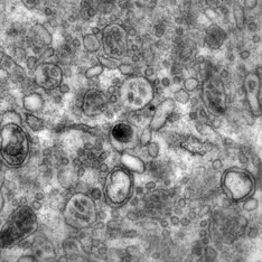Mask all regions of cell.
I'll use <instances>...</instances> for the list:
<instances>
[{
    "label": "cell",
    "instance_id": "cell-28",
    "mask_svg": "<svg viewBox=\"0 0 262 262\" xmlns=\"http://www.w3.org/2000/svg\"><path fill=\"white\" fill-rule=\"evenodd\" d=\"M152 141V130L148 127L139 135V144L144 147H147Z\"/></svg>",
    "mask_w": 262,
    "mask_h": 262
},
{
    "label": "cell",
    "instance_id": "cell-21",
    "mask_svg": "<svg viewBox=\"0 0 262 262\" xmlns=\"http://www.w3.org/2000/svg\"><path fill=\"white\" fill-rule=\"evenodd\" d=\"M26 123L29 128L35 131V133H38V131L45 128V122L43 119L37 117L36 115H34V113H26Z\"/></svg>",
    "mask_w": 262,
    "mask_h": 262
},
{
    "label": "cell",
    "instance_id": "cell-32",
    "mask_svg": "<svg viewBox=\"0 0 262 262\" xmlns=\"http://www.w3.org/2000/svg\"><path fill=\"white\" fill-rule=\"evenodd\" d=\"M118 70L120 71V73L123 74V75H130L131 73H133V67H131L130 64H127V63H120V65H119Z\"/></svg>",
    "mask_w": 262,
    "mask_h": 262
},
{
    "label": "cell",
    "instance_id": "cell-12",
    "mask_svg": "<svg viewBox=\"0 0 262 262\" xmlns=\"http://www.w3.org/2000/svg\"><path fill=\"white\" fill-rule=\"evenodd\" d=\"M108 103L109 100L102 91L98 89H89L83 95L81 109L85 117L97 118L106 111Z\"/></svg>",
    "mask_w": 262,
    "mask_h": 262
},
{
    "label": "cell",
    "instance_id": "cell-13",
    "mask_svg": "<svg viewBox=\"0 0 262 262\" xmlns=\"http://www.w3.org/2000/svg\"><path fill=\"white\" fill-rule=\"evenodd\" d=\"M175 109L176 102L172 98L165 99L157 105L149 122V128L152 130V133H157V131L162 130L166 126V123L168 122Z\"/></svg>",
    "mask_w": 262,
    "mask_h": 262
},
{
    "label": "cell",
    "instance_id": "cell-10",
    "mask_svg": "<svg viewBox=\"0 0 262 262\" xmlns=\"http://www.w3.org/2000/svg\"><path fill=\"white\" fill-rule=\"evenodd\" d=\"M64 79L63 70L52 62H43L34 71V82L45 91H54L62 85Z\"/></svg>",
    "mask_w": 262,
    "mask_h": 262
},
{
    "label": "cell",
    "instance_id": "cell-9",
    "mask_svg": "<svg viewBox=\"0 0 262 262\" xmlns=\"http://www.w3.org/2000/svg\"><path fill=\"white\" fill-rule=\"evenodd\" d=\"M109 141L113 149L121 155L139 145V133L133 123L118 121L110 129Z\"/></svg>",
    "mask_w": 262,
    "mask_h": 262
},
{
    "label": "cell",
    "instance_id": "cell-20",
    "mask_svg": "<svg viewBox=\"0 0 262 262\" xmlns=\"http://www.w3.org/2000/svg\"><path fill=\"white\" fill-rule=\"evenodd\" d=\"M33 35L36 37L39 41L40 45L43 46H50L53 41V36L51 33L47 31V28L40 24H36L33 27Z\"/></svg>",
    "mask_w": 262,
    "mask_h": 262
},
{
    "label": "cell",
    "instance_id": "cell-30",
    "mask_svg": "<svg viewBox=\"0 0 262 262\" xmlns=\"http://www.w3.org/2000/svg\"><path fill=\"white\" fill-rule=\"evenodd\" d=\"M242 206H243V210L247 211V212H252L255 211L259 206V202L257 199H254L253 196L252 198H250L248 200H246L244 202H242Z\"/></svg>",
    "mask_w": 262,
    "mask_h": 262
},
{
    "label": "cell",
    "instance_id": "cell-8",
    "mask_svg": "<svg viewBox=\"0 0 262 262\" xmlns=\"http://www.w3.org/2000/svg\"><path fill=\"white\" fill-rule=\"evenodd\" d=\"M101 43L104 55L120 59L128 52V32L120 24L112 23L101 32Z\"/></svg>",
    "mask_w": 262,
    "mask_h": 262
},
{
    "label": "cell",
    "instance_id": "cell-25",
    "mask_svg": "<svg viewBox=\"0 0 262 262\" xmlns=\"http://www.w3.org/2000/svg\"><path fill=\"white\" fill-rule=\"evenodd\" d=\"M175 102L181 103V104H187L190 100V94L187 92L185 89H178V90L174 93V98Z\"/></svg>",
    "mask_w": 262,
    "mask_h": 262
},
{
    "label": "cell",
    "instance_id": "cell-15",
    "mask_svg": "<svg viewBox=\"0 0 262 262\" xmlns=\"http://www.w3.org/2000/svg\"><path fill=\"white\" fill-rule=\"evenodd\" d=\"M181 147L189 154L196 155V156H205L213 149L212 142L206 141L195 137L193 135L186 136L181 142Z\"/></svg>",
    "mask_w": 262,
    "mask_h": 262
},
{
    "label": "cell",
    "instance_id": "cell-40",
    "mask_svg": "<svg viewBox=\"0 0 262 262\" xmlns=\"http://www.w3.org/2000/svg\"><path fill=\"white\" fill-rule=\"evenodd\" d=\"M41 207V204L39 203V202L37 201V200H35L34 202H33V204H32V208L33 210L35 211V210H39V208Z\"/></svg>",
    "mask_w": 262,
    "mask_h": 262
},
{
    "label": "cell",
    "instance_id": "cell-37",
    "mask_svg": "<svg viewBox=\"0 0 262 262\" xmlns=\"http://www.w3.org/2000/svg\"><path fill=\"white\" fill-rule=\"evenodd\" d=\"M257 185L262 190V162L259 165L258 169V177H257Z\"/></svg>",
    "mask_w": 262,
    "mask_h": 262
},
{
    "label": "cell",
    "instance_id": "cell-19",
    "mask_svg": "<svg viewBox=\"0 0 262 262\" xmlns=\"http://www.w3.org/2000/svg\"><path fill=\"white\" fill-rule=\"evenodd\" d=\"M82 44L84 50L89 53H98L101 49H102V43L101 39L95 34L89 33L85 34L82 38Z\"/></svg>",
    "mask_w": 262,
    "mask_h": 262
},
{
    "label": "cell",
    "instance_id": "cell-16",
    "mask_svg": "<svg viewBox=\"0 0 262 262\" xmlns=\"http://www.w3.org/2000/svg\"><path fill=\"white\" fill-rule=\"evenodd\" d=\"M226 38H228V34L217 24H212L211 26H208L205 31L204 40L205 44L210 50L216 51L220 50L224 45Z\"/></svg>",
    "mask_w": 262,
    "mask_h": 262
},
{
    "label": "cell",
    "instance_id": "cell-35",
    "mask_svg": "<svg viewBox=\"0 0 262 262\" xmlns=\"http://www.w3.org/2000/svg\"><path fill=\"white\" fill-rule=\"evenodd\" d=\"M21 2H23L24 5L26 6L28 9H33V8H35L38 5L39 0H21Z\"/></svg>",
    "mask_w": 262,
    "mask_h": 262
},
{
    "label": "cell",
    "instance_id": "cell-42",
    "mask_svg": "<svg viewBox=\"0 0 262 262\" xmlns=\"http://www.w3.org/2000/svg\"><path fill=\"white\" fill-rule=\"evenodd\" d=\"M43 196H44L43 194H40V193H38V194L36 195V200H37V201H39V200H40L41 198H43Z\"/></svg>",
    "mask_w": 262,
    "mask_h": 262
},
{
    "label": "cell",
    "instance_id": "cell-29",
    "mask_svg": "<svg viewBox=\"0 0 262 262\" xmlns=\"http://www.w3.org/2000/svg\"><path fill=\"white\" fill-rule=\"evenodd\" d=\"M199 88H200V81L196 79V77H188V79L184 81L183 89H185V90L189 93L196 91Z\"/></svg>",
    "mask_w": 262,
    "mask_h": 262
},
{
    "label": "cell",
    "instance_id": "cell-26",
    "mask_svg": "<svg viewBox=\"0 0 262 262\" xmlns=\"http://www.w3.org/2000/svg\"><path fill=\"white\" fill-rule=\"evenodd\" d=\"M103 71H104V68L99 63L97 65H93V67H91V68H89L85 71L84 75L86 79L92 80V79H95V77H99L101 74L103 73Z\"/></svg>",
    "mask_w": 262,
    "mask_h": 262
},
{
    "label": "cell",
    "instance_id": "cell-14",
    "mask_svg": "<svg viewBox=\"0 0 262 262\" xmlns=\"http://www.w3.org/2000/svg\"><path fill=\"white\" fill-rule=\"evenodd\" d=\"M33 253L37 262H56V250L54 244L46 237H35L33 242Z\"/></svg>",
    "mask_w": 262,
    "mask_h": 262
},
{
    "label": "cell",
    "instance_id": "cell-6",
    "mask_svg": "<svg viewBox=\"0 0 262 262\" xmlns=\"http://www.w3.org/2000/svg\"><path fill=\"white\" fill-rule=\"evenodd\" d=\"M135 180L133 172L123 167H116L105 177L103 196L108 204L115 207L127 203L134 194Z\"/></svg>",
    "mask_w": 262,
    "mask_h": 262
},
{
    "label": "cell",
    "instance_id": "cell-3",
    "mask_svg": "<svg viewBox=\"0 0 262 262\" xmlns=\"http://www.w3.org/2000/svg\"><path fill=\"white\" fill-rule=\"evenodd\" d=\"M220 185L226 198L235 203L252 198L258 187L257 178L251 171L235 166L223 171Z\"/></svg>",
    "mask_w": 262,
    "mask_h": 262
},
{
    "label": "cell",
    "instance_id": "cell-2",
    "mask_svg": "<svg viewBox=\"0 0 262 262\" xmlns=\"http://www.w3.org/2000/svg\"><path fill=\"white\" fill-rule=\"evenodd\" d=\"M37 228L38 220L33 208L27 205L19 206L0 231V247H13L24 237L33 234Z\"/></svg>",
    "mask_w": 262,
    "mask_h": 262
},
{
    "label": "cell",
    "instance_id": "cell-39",
    "mask_svg": "<svg viewBox=\"0 0 262 262\" xmlns=\"http://www.w3.org/2000/svg\"><path fill=\"white\" fill-rule=\"evenodd\" d=\"M205 2L207 5H210V6H221L225 3L230 2V0H205Z\"/></svg>",
    "mask_w": 262,
    "mask_h": 262
},
{
    "label": "cell",
    "instance_id": "cell-23",
    "mask_svg": "<svg viewBox=\"0 0 262 262\" xmlns=\"http://www.w3.org/2000/svg\"><path fill=\"white\" fill-rule=\"evenodd\" d=\"M0 69L6 71V72H13L16 69H19V67L13 58L8 55H4L2 61H0Z\"/></svg>",
    "mask_w": 262,
    "mask_h": 262
},
{
    "label": "cell",
    "instance_id": "cell-24",
    "mask_svg": "<svg viewBox=\"0 0 262 262\" xmlns=\"http://www.w3.org/2000/svg\"><path fill=\"white\" fill-rule=\"evenodd\" d=\"M99 63L102 65L104 68V70H118L119 65H120V62H119V59H115V58H111L108 56H99Z\"/></svg>",
    "mask_w": 262,
    "mask_h": 262
},
{
    "label": "cell",
    "instance_id": "cell-11",
    "mask_svg": "<svg viewBox=\"0 0 262 262\" xmlns=\"http://www.w3.org/2000/svg\"><path fill=\"white\" fill-rule=\"evenodd\" d=\"M243 90L246 94V102L250 115L253 118H260L262 116L260 76L255 72H248L243 80Z\"/></svg>",
    "mask_w": 262,
    "mask_h": 262
},
{
    "label": "cell",
    "instance_id": "cell-22",
    "mask_svg": "<svg viewBox=\"0 0 262 262\" xmlns=\"http://www.w3.org/2000/svg\"><path fill=\"white\" fill-rule=\"evenodd\" d=\"M232 13H233V18H234V23H235L237 29L243 31L244 25H246V17H244L243 6H241L239 4H234L233 9H232Z\"/></svg>",
    "mask_w": 262,
    "mask_h": 262
},
{
    "label": "cell",
    "instance_id": "cell-1",
    "mask_svg": "<svg viewBox=\"0 0 262 262\" xmlns=\"http://www.w3.org/2000/svg\"><path fill=\"white\" fill-rule=\"evenodd\" d=\"M31 155V139L23 123L0 122V159L10 168H19Z\"/></svg>",
    "mask_w": 262,
    "mask_h": 262
},
{
    "label": "cell",
    "instance_id": "cell-4",
    "mask_svg": "<svg viewBox=\"0 0 262 262\" xmlns=\"http://www.w3.org/2000/svg\"><path fill=\"white\" fill-rule=\"evenodd\" d=\"M64 221L76 230L92 226L98 217V208L94 200L84 193H75L65 204L63 211Z\"/></svg>",
    "mask_w": 262,
    "mask_h": 262
},
{
    "label": "cell",
    "instance_id": "cell-31",
    "mask_svg": "<svg viewBox=\"0 0 262 262\" xmlns=\"http://www.w3.org/2000/svg\"><path fill=\"white\" fill-rule=\"evenodd\" d=\"M147 151H148V155L151 158H157L159 156V152H160V147H159V144L156 141H151L149 145L147 146Z\"/></svg>",
    "mask_w": 262,
    "mask_h": 262
},
{
    "label": "cell",
    "instance_id": "cell-27",
    "mask_svg": "<svg viewBox=\"0 0 262 262\" xmlns=\"http://www.w3.org/2000/svg\"><path fill=\"white\" fill-rule=\"evenodd\" d=\"M136 7L141 9H152L157 6L158 0H130Z\"/></svg>",
    "mask_w": 262,
    "mask_h": 262
},
{
    "label": "cell",
    "instance_id": "cell-33",
    "mask_svg": "<svg viewBox=\"0 0 262 262\" xmlns=\"http://www.w3.org/2000/svg\"><path fill=\"white\" fill-rule=\"evenodd\" d=\"M257 5H258V0H244L243 8L253 9V8L257 7Z\"/></svg>",
    "mask_w": 262,
    "mask_h": 262
},
{
    "label": "cell",
    "instance_id": "cell-5",
    "mask_svg": "<svg viewBox=\"0 0 262 262\" xmlns=\"http://www.w3.org/2000/svg\"><path fill=\"white\" fill-rule=\"evenodd\" d=\"M155 89L150 80L142 75L129 76L120 88V100L128 110L140 111L151 103Z\"/></svg>",
    "mask_w": 262,
    "mask_h": 262
},
{
    "label": "cell",
    "instance_id": "cell-18",
    "mask_svg": "<svg viewBox=\"0 0 262 262\" xmlns=\"http://www.w3.org/2000/svg\"><path fill=\"white\" fill-rule=\"evenodd\" d=\"M24 108L29 113L40 111L44 108V100L41 98V95L37 93L28 94L24 98Z\"/></svg>",
    "mask_w": 262,
    "mask_h": 262
},
{
    "label": "cell",
    "instance_id": "cell-34",
    "mask_svg": "<svg viewBox=\"0 0 262 262\" xmlns=\"http://www.w3.org/2000/svg\"><path fill=\"white\" fill-rule=\"evenodd\" d=\"M27 68L29 69V70H34V69H36L37 67H36V63H37V58H35L34 56H29L28 58H27Z\"/></svg>",
    "mask_w": 262,
    "mask_h": 262
},
{
    "label": "cell",
    "instance_id": "cell-7",
    "mask_svg": "<svg viewBox=\"0 0 262 262\" xmlns=\"http://www.w3.org/2000/svg\"><path fill=\"white\" fill-rule=\"evenodd\" d=\"M202 101L205 109L213 116H223L228 110V94L222 80L217 76H208L201 85Z\"/></svg>",
    "mask_w": 262,
    "mask_h": 262
},
{
    "label": "cell",
    "instance_id": "cell-41",
    "mask_svg": "<svg viewBox=\"0 0 262 262\" xmlns=\"http://www.w3.org/2000/svg\"><path fill=\"white\" fill-rule=\"evenodd\" d=\"M59 90H61V92L63 93H67L69 92V86L67 84H64V83H62V85L59 86Z\"/></svg>",
    "mask_w": 262,
    "mask_h": 262
},
{
    "label": "cell",
    "instance_id": "cell-38",
    "mask_svg": "<svg viewBox=\"0 0 262 262\" xmlns=\"http://www.w3.org/2000/svg\"><path fill=\"white\" fill-rule=\"evenodd\" d=\"M3 184H4V180L0 178V213H2L3 208H4V204H5V200H4V195H3Z\"/></svg>",
    "mask_w": 262,
    "mask_h": 262
},
{
    "label": "cell",
    "instance_id": "cell-36",
    "mask_svg": "<svg viewBox=\"0 0 262 262\" xmlns=\"http://www.w3.org/2000/svg\"><path fill=\"white\" fill-rule=\"evenodd\" d=\"M17 262H36V259H35L33 254H27V255H23V257H20L18 260H17Z\"/></svg>",
    "mask_w": 262,
    "mask_h": 262
},
{
    "label": "cell",
    "instance_id": "cell-17",
    "mask_svg": "<svg viewBox=\"0 0 262 262\" xmlns=\"http://www.w3.org/2000/svg\"><path fill=\"white\" fill-rule=\"evenodd\" d=\"M121 164L123 168H126L130 172H135V174H144L146 171V164L144 160L139 158L138 156L131 155L129 152L121 154Z\"/></svg>",
    "mask_w": 262,
    "mask_h": 262
}]
</instances>
